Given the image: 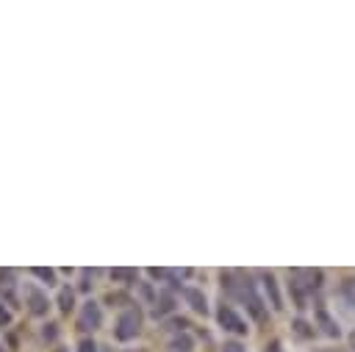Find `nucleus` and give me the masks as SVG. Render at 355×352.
<instances>
[{
	"label": "nucleus",
	"mask_w": 355,
	"mask_h": 352,
	"mask_svg": "<svg viewBox=\"0 0 355 352\" xmlns=\"http://www.w3.org/2000/svg\"><path fill=\"white\" fill-rule=\"evenodd\" d=\"M222 280H225L222 285H225L233 297H239V299L252 310L255 319H263V308H261V299H258V294H255L252 280H247V277H241V274H236V272H227Z\"/></svg>",
	"instance_id": "f257e3e1"
},
{
	"label": "nucleus",
	"mask_w": 355,
	"mask_h": 352,
	"mask_svg": "<svg viewBox=\"0 0 355 352\" xmlns=\"http://www.w3.org/2000/svg\"><path fill=\"white\" fill-rule=\"evenodd\" d=\"M141 310L139 308H125L122 313H119V319H116V327H114V338L116 341H130V338H136L139 335V330H141Z\"/></svg>",
	"instance_id": "f03ea898"
},
{
	"label": "nucleus",
	"mask_w": 355,
	"mask_h": 352,
	"mask_svg": "<svg viewBox=\"0 0 355 352\" xmlns=\"http://www.w3.org/2000/svg\"><path fill=\"white\" fill-rule=\"evenodd\" d=\"M22 291H25V305H28V310H31L33 316H44V313L50 310L47 291H42V288H39V285H33V283H25V285H22Z\"/></svg>",
	"instance_id": "7ed1b4c3"
},
{
	"label": "nucleus",
	"mask_w": 355,
	"mask_h": 352,
	"mask_svg": "<svg viewBox=\"0 0 355 352\" xmlns=\"http://www.w3.org/2000/svg\"><path fill=\"white\" fill-rule=\"evenodd\" d=\"M100 324H103V308L94 299H86L80 308V316H78V327L83 333H94Z\"/></svg>",
	"instance_id": "20e7f679"
},
{
	"label": "nucleus",
	"mask_w": 355,
	"mask_h": 352,
	"mask_svg": "<svg viewBox=\"0 0 355 352\" xmlns=\"http://www.w3.org/2000/svg\"><path fill=\"white\" fill-rule=\"evenodd\" d=\"M216 319H219V324L225 327V330H230V333H236V335H244L250 327H247V322L230 308V305H222L219 310H216Z\"/></svg>",
	"instance_id": "39448f33"
},
{
	"label": "nucleus",
	"mask_w": 355,
	"mask_h": 352,
	"mask_svg": "<svg viewBox=\"0 0 355 352\" xmlns=\"http://www.w3.org/2000/svg\"><path fill=\"white\" fill-rule=\"evenodd\" d=\"M0 297H3L11 308H17V280H14L11 272H0Z\"/></svg>",
	"instance_id": "423d86ee"
},
{
	"label": "nucleus",
	"mask_w": 355,
	"mask_h": 352,
	"mask_svg": "<svg viewBox=\"0 0 355 352\" xmlns=\"http://www.w3.org/2000/svg\"><path fill=\"white\" fill-rule=\"evenodd\" d=\"M183 297L191 302V308L194 310H200V313H208V305H205V297L197 291V288H183Z\"/></svg>",
	"instance_id": "0eeeda50"
},
{
	"label": "nucleus",
	"mask_w": 355,
	"mask_h": 352,
	"mask_svg": "<svg viewBox=\"0 0 355 352\" xmlns=\"http://www.w3.org/2000/svg\"><path fill=\"white\" fill-rule=\"evenodd\" d=\"M31 274H33V277H39V280H44L47 285H53V283H55V272H53V269H44V266H33V269H31Z\"/></svg>",
	"instance_id": "6e6552de"
},
{
	"label": "nucleus",
	"mask_w": 355,
	"mask_h": 352,
	"mask_svg": "<svg viewBox=\"0 0 355 352\" xmlns=\"http://www.w3.org/2000/svg\"><path fill=\"white\" fill-rule=\"evenodd\" d=\"M58 308H61L64 313L72 310V291H69V288H61V294H58Z\"/></svg>",
	"instance_id": "1a4fd4ad"
},
{
	"label": "nucleus",
	"mask_w": 355,
	"mask_h": 352,
	"mask_svg": "<svg viewBox=\"0 0 355 352\" xmlns=\"http://www.w3.org/2000/svg\"><path fill=\"white\" fill-rule=\"evenodd\" d=\"M172 349H178V352H191V338H189V335L175 338V341H172Z\"/></svg>",
	"instance_id": "9d476101"
},
{
	"label": "nucleus",
	"mask_w": 355,
	"mask_h": 352,
	"mask_svg": "<svg viewBox=\"0 0 355 352\" xmlns=\"http://www.w3.org/2000/svg\"><path fill=\"white\" fill-rule=\"evenodd\" d=\"M111 277H114V280H136V272H133V269H114Z\"/></svg>",
	"instance_id": "9b49d317"
},
{
	"label": "nucleus",
	"mask_w": 355,
	"mask_h": 352,
	"mask_svg": "<svg viewBox=\"0 0 355 352\" xmlns=\"http://www.w3.org/2000/svg\"><path fill=\"white\" fill-rule=\"evenodd\" d=\"M78 352H97V344H94L92 338H83V341L78 344Z\"/></svg>",
	"instance_id": "f8f14e48"
},
{
	"label": "nucleus",
	"mask_w": 355,
	"mask_h": 352,
	"mask_svg": "<svg viewBox=\"0 0 355 352\" xmlns=\"http://www.w3.org/2000/svg\"><path fill=\"white\" fill-rule=\"evenodd\" d=\"M222 352H247L241 344H236V341H227L225 346H222Z\"/></svg>",
	"instance_id": "ddd939ff"
},
{
	"label": "nucleus",
	"mask_w": 355,
	"mask_h": 352,
	"mask_svg": "<svg viewBox=\"0 0 355 352\" xmlns=\"http://www.w3.org/2000/svg\"><path fill=\"white\" fill-rule=\"evenodd\" d=\"M8 322H11V313H8V310L0 305V327H3V324H8Z\"/></svg>",
	"instance_id": "4468645a"
},
{
	"label": "nucleus",
	"mask_w": 355,
	"mask_h": 352,
	"mask_svg": "<svg viewBox=\"0 0 355 352\" xmlns=\"http://www.w3.org/2000/svg\"><path fill=\"white\" fill-rule=\"evenodd\" d=\"M266 352H280V344H272V346H266Z\"/></svg>",
	"instance_id": "2eb2a0df"
},
{
	"label": "nucleus",
	"mask_w": 355,
	"mask_h": 352,
	"mask_svg": "<svg viewBox=\"0 0 355 352\" xmlns=\"http://www.w3.org/2000/svg\"><path fill=\"white\" fill-rule=\"evenodd\" d=\"M349 344H352V349H355V333H352V335H349Z\"/></svg>",
	"instance_id": "dca6fc26"
},
{
	"label": "nucleus",
	"mask_w": 355,
	"mask_h": 352,
	"mask_svg": "<svg viewBox=\"0 0 355 352\" xmlns=\"http://www.w3.org/2000/svg\"><path fill=\"white\" fill-rule=\"evenodd\" d=\"M55 352H61V349H55Z\"/></svg>",
	"instance_id": "f3484780"
},
{
	"label": "nucleus",
	"mask_w": 355,
	"mask_h": 352,
	"mask_svg": "<svg viewBox=\"0 0 355 352\" xmlns=\"http://www.w3.org/2000/svg\"><path fill=\"white\" fill-rule=\"evenodd\" d=\"M0 352H3V349H0Z\"/></svg>",
	"instance_id": "a211bd4d"
}]
</instances>
